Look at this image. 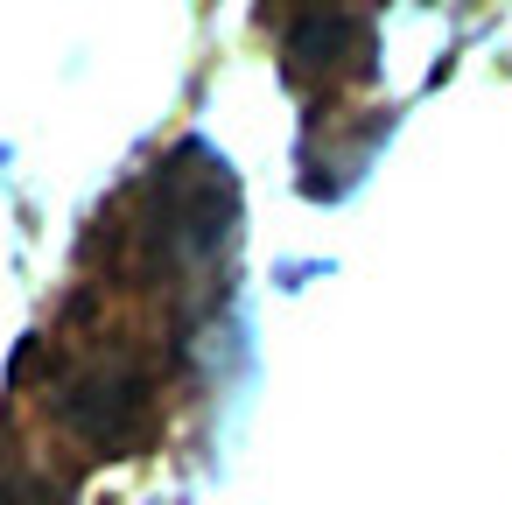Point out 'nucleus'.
<instances>
[{
    "mask_svg": "<svg viewBox=\"0 0 512 505\" xmlns=\"http://www.w3.org/2000/svg\"><path fill=\"white\" fill-rule=\"evenodd\" d=\"M316 8H344V0H316Z\"/></svg>",
    "mask_w": 512,
    "mask_h": 505,
    "instance_id": "39448f33",
    "label": "nucleus"
},
{
    "mask_svg": "<svg viewBox=\"0 0 512 505\" xmlns=\"http://www.w3.org/2000/svg\"><path fill=\"white\" fill-rule=\"evenodd\" d=\"M64 421L92 442H127L141 421H148V372L134 358H99L85 365L71 386H64Z\"/></svg>",
    "mask_w": 512,
    "mask_h": 505,
    "instance_id": "f03ea898",
    "label": "nucleus"
},
{
    "mask_svg": "<svg viewBox=\"0 0 512 505\" xmlns=\"http://www.w3.org/2000/svg\"><path fill=\"white\" fill-rule=\"evenodd\" d=\"M225 232H232V176L204 148L169 155L148 183V239L169 260H204L218 253Z\"/></svg>",
    "mask_w": 512,
    "mask_h": 505,
    "instance_id": "f257e3e1",
    "label": "nucleus"
},
{
    "mask_svg": "<svg viewBox=\"0 0 512 505\" xmlns=\"http://www.w3.org/2000/svg\"><path fill=\"white\" fill-rule=\"evenodd\" d=\"M0 505H57V491L36 477H0Z\"/></svg>",
    "mask_w": 512,
    "mask_h": 505,
    "instance_id": "20e7f679",
    "label": "nucleus"
},
{
    "mask_svg": "<svg viewBox=\"0 0 512 505\" xmlns=\"http://www.w3.org/2000/svg\"><path fill=\"white\" fill-rule=\"evenodd\" d=\"M372 71V29L344 8H309L288 29V78H358Z\"/></svg>",
    "mask_w": 512,
    "mask_h": 505,
    "instance_id": "7ed1b4c3",
    "label": "nucleus"
}]
</instances>
